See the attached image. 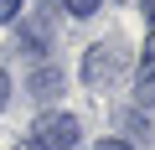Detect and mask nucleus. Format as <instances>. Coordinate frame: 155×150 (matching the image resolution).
<instances>
[{
	"mask_svg": "<svg viewBox=\"0 0 155 150\" xmlns=\"http://www.w3.org/2000/svg\"><path fill=\"white\" fill-rule=\"evenodd\" d=\"M98 150H134V145H129V140H104Z\"/></svg>",
	"mask_w": 155,
	"mask_h": 150,
	"instance_id": "7",
	"label": "nucleus"
},
{
	"mask_svg": "<svg viewBox=\"0 0 155 150\" xmlns=\"http://www.w3.org/2000/svg\"><path fill=\"white\" fill-rule=\"evenodd\" d=\"M109 78H114V47L98 42V47H88V57H83V83H88V88H104Z\"/></svg>",
	"mask_w": 155,
	"mask_h": 150,
	"instance_id": "2",
	"label": "nucleus"
},
{
	"mask_svg": "<svg viewBox=\"0 0 155 150\" xmlns=\"http://www.w3.org/2000/svg\"><path fill=\"white\" fill-rule=\"evenodd\" d=\"M140 5H145V21L155 26V0H140Z\"/></svg>",
	"mask_w": 155,
	"mask_h": 150,
	"instance_id": "9",
	"label": "nucleus"
},
{
	"mask_svg": "<svg viewBox=\"0 0 155 150\" xmlns=\"http://www.w3.org/2000/svg\"><path fill=\"white\" fill-rule=\"evenodd\" d=\"M5 98H11V78L0 72V109H5Z\"/></svg>",
	"mask_w": 155,
	"mask_h": 150,
	"instance_id": "8",
	"label": "nucleus"
},
{
	"mask_svg": "<svg viewBox=\"0 0 155 150\" xmlns=\"http://www.w3.org/2000/svg\"><path fill=\"white\" fill-rule=\"evenodd\" d=\"M62 5H67V11L78 16V21H88V16H93V11L104 5V0H62Z\"/></svg>",
	"mask_w": 155,
	"mask_h": 150,
	"instance_id": "5",
	"label": "nucleus"
},
{
	"mask_svg": "<svg viewBox=\"0 0 155 150\" xmlns=\"http://www.w3.org/2000/svg\"><path fill=\"white\" fill-rule=\"evenodd\" d=\"M134 98H140V104H155V36L145 42V57H140V83H134Z\"/></svg>",
	"mask_w": 155,
	"mask_h": 150,
	"instance_id": "3",
	"label": "nucleus"
},
{
	"mask_svg": "<svg viewBox=\"0 0 155 150\" xmlns=\"http://www.w3.org/2000/svg\"><path fill=\"white\" fill-rule=\"evenodd\" d=\"M21 5H26V0H0V21H16V16H21Z\"/></svg>",
	"mask_w": 155,
	"mask_h": 150,
	"instance_id": "6",
	"label": "nucleus"
},
{
	"mask_svg": "<svg viewBox=\"0 0 155 150\" xmlns=\"http://www.w3.org/2000/svg\"><path fill=\"white\" fill-rule=\"evenodd\" d=\"M57 88H62V72H57V67H41L36 78H31V93H36V98H52Z\"/></svg>",
	"mask_w": 155,
	"mask_h": 150,
	"instance_id": "4",
	"label": "nucleus"
},
{
	"mask_svg": "<svg viewBox=\"0 0 155 150\" xmlns=\"http://www.w3.org/2000/svg\"><path fill=\"white\" fill-rule=\"evenodd\" d=\"M78 135H83V124H78L72 114H62V109H47V114L31 124V145H36V150H72Z\"/></svg>",
	"mask_w": 155,
	"mask_h": 150,
	"instance_id": "1",
	"label": "nucleus"
},
{
	"mask_svg": "<svg viewBox=\"0 0 155 150\" xmlns=\"http://www.w3.org/2000/svg\"><path fill=\"white\" fill-rule=\"evenodd\" d=\"M16 150H36V145H31V140H26V145H16Z\"/></svg>",
	"mask_w": 155,
	"mask_h": 150,
	"instance_id": "10",
	"label": "nucleus"
}]
</instances>
